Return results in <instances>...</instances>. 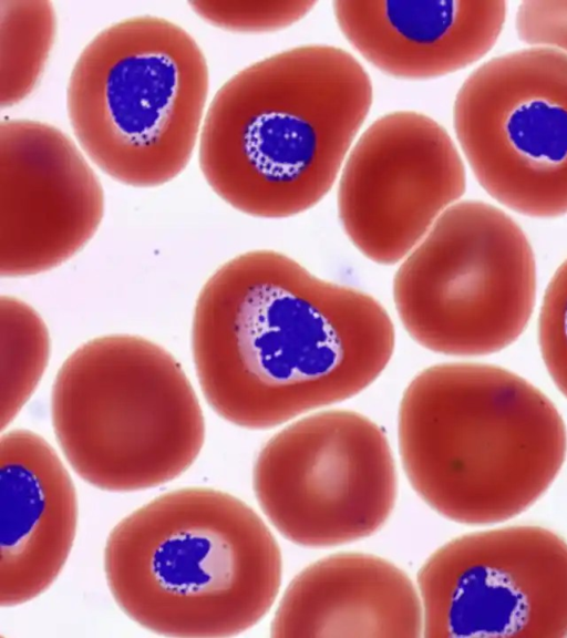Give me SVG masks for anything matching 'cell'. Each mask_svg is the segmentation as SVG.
Returning a JSON list of instances; mask_svg holds the SVG:
<instances>
[{"label":"cell","mask_w":567,"mask_h":638,"mask_svg":"<svg viewBox=\"0 0 567 638\" xmlns=\"http://www.w3.org/2000/svg\"><path fill=\"white\" fill-rule=\"evenodd\" d=\"M394 343L375 298L274 250L220 266L198 295L192 328L207 403L251 430L354 397L382 373Z\"/></svg>","instance_id":"obj_1"},{"label":"cell","mask_w":567,"mask_h":638,"mask_svg":"<svg viewBox=\"0 0 567 638\" xmlns=\"http://www.w3.org/2000/svg\"><path fill=\"white\" fill-rule=\"evenodd\" d=\"M373 100L349 52L302 45L231 76L206 110L200 171L237 210L284 218L318 204L336 183Z\"/></svg>","instance_id":"obj_2"},{"label":"cell","mask_w":567,"mask_h":638,"mask_svg":"<svg viewBox=\"0 0 567 638\" xmlns=\"http://www.w3.org/2000/svg\"><path fill=\"white\" fill-rule=\"evenodd\" d=\"M402 466L416 494L461 524L507 521L537 502L558 475L567 430L530 382L482 363L429 367L399 407Z\"/></svg>","instance_id":"obj_3"},{"label":"cell","mask_w":567,"mask_h":638,"mask_svg":"<svg viewBox=\"0 0 567 638\" xmlns=\"http://www.w3.org/2000/svg\"><path fill=\"white\" fill-rule=\"evenodd\" d=\"M281 555L238 497L186 487L155 497L111 531L110 591L123 613L162 636L217 638L258 624L281 583Z\"/></svg>","instance_id":"obj_4"},{"label":"cell","mask_w":567,"mask_h":638,"mask_svg":"<svg viewBox=\"0 0 567 638\" xmlns=\"http://www.w3.org/2000/svg\"><path fill=\"white\" fill-rule=\"evenodd\" d=\"M209 74L195 39L142 16L97 33L71 71L66 109L85 156L111 178L155 187L190 161L206 114Z\"/></svg>","instance_id":"obj_5"},{"label":"cell","mask_w":567,"mask_h":638,"mask_svg":"<svg viewBox=\"0 0 567 638\" xmlns=\"http://www.w3.org/2000/svg\"><path fill=\"white\" fill-rule=\"evenodd\" d=\"M51 413L72 470L104 491L176 478L205 440L204 414L183 368L137 336H103L73 351L55 377Z\"/></svg>","instance_id":"obj_6"},{"label":"cell","mask_w":567,"mask_h":638,"mask_svg":"<svg viewBox=\"0 0 567 638\" xmlns=\"http://www.w3.org/2000/svg\"><path fill=\"white\" fill-rule=\"evenodd\" d=\"M393 299L422 347L457 357L497 352L523 333L534 310L532 246L498 207L457 202L399 267Z\"/></svg>","instance_id":"obj_7"},{"label":"cell","mask_w":567,"mask_h":638,"mask_svg":"<svg viewBox=\"0 0 567 638\" xmlns=\"http://www.w3.org/2000/svg\"><path fill=\"white\" fill-rule=\"evenodd\" d=\"M453 123L491 197L530 217L567 214V55L530 47L481 64L455 96Z\"/></svg>","instance_id":"obj_8"},{"label":"cell","mask_w":567,"mask_h":638,"mask_svg":"<svg viewBox=\"0 0 567 638\" xmlns=\"http://www.w3.org/2000/svg\"><path fill=\"white\" fill-rule=\"evenodd\" d=\"M271 525L305 547L365 538L390 517L398 475L384 431L348 410L301 418L271 436L252 470Z\"/></svg>","instance_id":"obj_9"},{"label":"cell","mask_w":567,"mask_h":638,"mask_svg":"<svg viewBox=\"0 0 567 638\" xmlns=\"http://www.w3.org/2000/svg\"><path fill=\"white\" fill-rule=\"evenodd\" d=\"M423 636H567V543L540 526L466 534L417 574Z\"/></svg>","instance_id":"obj_10"},{"label":"cell","mask_w":567,"mask_h":638,"mask_svg":"<svg viewBox=\"0 0 567 638\" xmlns=\"http://www.w3.org/2000/svg\"><path fill=\"white\" fill-rule=\"evenodd\" d=\"M466 188L462 156L445 128L413 111L374 121L340 173L338 213L344 233L370 260L405 258Z\"/></svg>","instance_id":"obj_11"},{"label":"cell","mask_w":567,"mask_h":638,"mask_svg":"<svg viewBox=\"0 0 567 638\" xmlns=\"http://www.w3.org/2000/svg\"><path fill=\"white\" fill-rule=\"evenodd\" d=\"M81 151L47 123H1L2 277L50 270L73 257L96 233L104 193Z\"/></svg>","instance_id":"obj_12"},{"label":"cell","mask_w":567,"mask_h":638,"mask_svg":"<svg viewBox=\"0 0 567 638\" xmlns=\"http://www.w3.org/2000/svg\"><path fill=\"white\" fill-rule=\"evenodd\" d=\"M0 604L14 607L45 591L71 552L78 500L53 447L29 430L0 439Z\"/></svg>","instance_id":"obj_13"},{"label":"cell","mask_w":567,"mask_h":638,"mask_svg":"<svg viewBox=\"0 0 567 638\" xmlns=\"http://www.w3.org/2000/svg\"><path fill=\"white\" fill-rule=\"evenodd\" d=\"M506 12L499 0L333 2L351 45L380 71L406 80L446 75L481 60L496 43Z\"/></svg>","instance_id":"obj_14"},{"label":"cell","mask_w":567,"mask_h":638,"mask_svg":"<svg viewBox=\"0 0 567 638\" xmlns=\"http://www.w3.org/2000/svg\"><path fill=\"white\" fill-rule=\"evenodd\" d=\"M423 632L419 590L393 563L337 553L303 568L286 588L270 636L406 637Z\"/></svg>","instance_id":"obj_15"},{"label":"cell","mask_w":567,"mask_h":638,"mask_svg":"<svg viewBox=\"0 0 567 638\" xmlns=\"http://www.w3.org/2000/svg\"><path fill=\"white\" fill-rule=\"evenodd\" d=\"M56 29L52 3L45 0L0 1V104L10 107L37 86Z\"/></svg>","instance_id":"obj_16"},{"label":"cell","mask_w":567,"mask_h":638,"mask_svg":"<svg viewBox=\"0 0 567 638\" xmlns=\"http://www.w3.org/2000/svg\"><path fill=\"white\" fill-rule=\"evenodd\" d=\"M1 430L12 422L34 392L48 366L45 323L24 301L1 296Z\"/></svg>","instance_id":"obj_17"},{"label":"cell","mask_w":567,"mask_h":638,"mask_svg":"<svg viewBox=\"0 0 567 638\" xmlns=\"http://www.w3.org/2000/svg\"><path fill=\"white\" fill-rule=\"evenodd\" d=\"M203 20L234 32H269L287 28L305 18L316 1H190Z\"/></svg>","instance_id":"obj_18"},{"label":"cell","mask_w":567,"mask_h":638,"mask_svg":"<svg viewBox=\"0 0 567 638\" xmlns=\"http://www.w3.org/2000/svg\"><path fill=\"white\" fill-rule=\"evenodd\" d=\"M538 341L551 380L567 398V258L545 291L538 320Z\"/></svg>","instance_id":"obj_19"},{"label":"cell","mask_w":567,"mask_h":638,"mask_svg":"<svg viewBox=\"0 0 567 638\" xmlns=\"http://www.w3.org/2000/svg\"><path fill=\"white\" fill-rule=\"evenodd\" d=\"M515 28L518 38L530 47L567 55V1H523Z\"/></svg>","instance_id":"obj_20"}]
</instances>
